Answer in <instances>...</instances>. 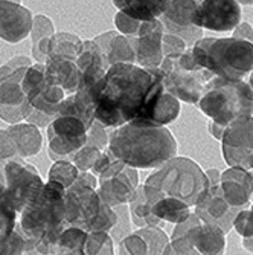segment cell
<instances>
[{"label": "cell", "instance_id": "6da1fadb", "mask_svg": "<svg viewBox=\"0 0 253 255\" xmlns=\"http://www.w3.org/2000/svg\"><path fill=\"white\" fill-rule=\"evenodd\" d=\"M153 80L150 69L133 63L111 64L93 89L95 120L107 128L131 123L141 113Z\"/></svg>", "mask_w": 253, "mask_h": 255}, {"label": "cell", "instance_id": "7a4b0ae2", "mask_svg": "<svg viewBox=\"0 0 253 255\" xmlns=\"http://www.w3.org/2000/svg\"><path fill=\"white\" fill-rule=\"evenodd\" d=\"M107 148L125 165L137 170L159 168L177 156V141L167 126L127 123L110 133Z\"/></svg>", "mask_w": 253, "mask_h": 255}, {"label": "cell", "instance_id": "3957f363", "mask_svg": "<svg viewBox=\"0 0 253 255\" xmlns=\"http://www.w3.org/2000/svg\"><path fill=\"white\" fill-rule=\"evenodd\" d=\"M209 187L206 173L195 160L174 156L148 176L144 185V196L150 206L162 197H175L192 208Z\"/></svg>", "mask_w": 253, "mask_h": 255}, {"label": "cell", "instance_id": "277c9868", "mask_svg": "<svg viewBox=\"0 0 253 255\" xmlns=\"http://www.w3.org/2000/svg\"><path fill=\"white\" fill-rule=\"evenodd\" d=\"M192 57L215 77L243 80L253 71V43L235 37H203L192 44Z\"/></svg>", "mask_w": 253, "mask_h": 255}, {"label": "cell", "instance_id": "5b68a950", "mask_svg": "<svg viewBox=\"0 0 253 255\" xmlns=\"http://www.w3.org/2000/svg\"><path fill=\"white\" fill-rule=\"evenodd\" d=\"M197 106L212 121L227 126L240 117L253 115V89L243 80L214 77L206 83Z\"/></svg>", "mask_w": 253, "mask_h": 255}, {"label": "cell", "instance_id": "8992f818", "mask_svg": "<svg viewBox=\"0 0 253 255\" xmlns=\"http://www.w3.org/2000/svg\"><path fill=\"white\" fill-rule=\"evenodd\" d=\"M2 167L5 174L3 197L20 214L26 206L38 199L44 182L38 170L20 156L2 160Z\"/></svg>", "mask_w": 253, "mask_h": 255}, {"label": "cell", "instance_id": "52a82bcc", "mask_svg": "<svg viewBox=\"0 0 253 255\" xmlns=\"http://www.w3.org/2000/svg\"><path fill=\"white\" fill-rule=\"evenodd\" d=\"M164 71V84L168 92L178 100L189 104H197L201 98L204 86L215 75L208 69H189L181 67L178 63V54L164 57L162 64L159 66Z\"/></svg>", "mask_w": 253, "mask_h": 255}, {"label": "cell", "instance_id": "ba28073f", "mask_svg": "<svg viewBox=\"0 0 253 255\" xmlns=\"http://www.w3.org/2000/svg\"><path fill=\"white\" fill-rule=\"evenodd\" d=\"M226 251V234L221 228L203 222L197 214L183 234L171 239L164 254H223Z\"/></svg>", "mask_w": 253, "mask_h": 255}, {"label": "cell", "instance_id": "9c48e42d", "mask_svg": "<svg viewBox=\"0 0 253 255\" xmlns=\"http://www.w3.org/2000/svg\"><path fill=\"white\" fill-rule=\"evenodd\" d=\"M153 86L141 113L131 121L137 126H157L164 127L175 121L180 115V101L167 90L164 84V71L160 67H151Z\"/></svg>", "mask_w": 253, "mask_h": 255}, {"label": "cell", "instance_id": "30bf717a", "mask_svg": "<svg viewBox=\"0 0 253 255\" xmlns=\"http://www.w3.org/2000/svg\"><path fill=\"white\" fill-rule=\"evenodd\" d=\"M221 151L229 167L253 170V115L240 117L226 126Z\"/></svg>", "mask_w": 253, "mask_h": 255}, {"label": "cell", "instance_id": "8fae6325", "mask_svg": "<svg viewBox=\"0 0 253 255\" xmlns=\"http://www.w3.org/2000/svg\"><path fill=\"white\" fill-rule=\"evenodd\" d=\"M48 128L49 156L52 160L71 159L87 142V126L77 117L57 115Z\"/></svg>", "mask_w": 253, "mask_h": 255}, {"label": "cell", "instance_id": "7c38bea8", "mask_svg": "<svg viewBox=\"0 0 253 255\" xmlns=\"http://www.w3.org/2000/svg\"><path fill=\"white\" fill-rule=\"evenodd\" d=\"M101 203L102 199L96 188L74 183L66 190L64 197V217L67 225L78 226L88 233L99 213Z\"/></svg>", "mask_w": 253, "mask_h": 255}, {"label": "cell", "instance_id": "4fadbf2b", "mask_svg": "<svg viewBox=\"0 0 253 255\" xmlns=\"http://www.w3.org/2000/svg\"><path fill=\"white\" fill-rule=\"evenodd\" d=\"M241 17L237 0H201L194 14V25L215 32H231L241 23Z\"/></svg>", "mask_w": 253, "mask_h": 255}, {"label": "cell", "instance_id": "5bb4252c", "mask_svg": "<svg viewBox=\"0 0 253 255\" xmlns=\"http://www.w3.org/2000/svg\"><path fill=\"white\" fill-rule=\"evenodd\" d=\"M28 67H21L0 80V120L17 124L26 120L31 110L26 94L21 89V78Z\"/></svg>", "mask_w": 253, "mask_h": 255}, {"label": "cell", "instance_id": "9a60e30c", "mask_svg": "<svg viewBox=\"0 0 253 255\" xmlns=\"http://www.w3.org/2000/svg\"><path fill=\"white\" fill-rule=\"evenodd\" d=\"M195 0H169L165 12L160 15L165 32L178 35L186 46H192L203 38V29L194 25V14L197 9Z\"/></svg>", "mask_w": 253, "mask_h": 255}, {"label": "cell", "instance_id": "2e32d148", "mask_svg": "<svg viewBox=\"0 0 253 255\" xmlns=\"http://www.w3.org/2000/svg\"><path fill=\"white\" fill-rule=\"evenodd\" d=\"M243 208L246 206H232L224 199L220 185H215V187H209L208 191L198 199L194 213L203 222L217 225L224 231V234H229V231L234 228V220L237 214Z\"/></svg>", "mask_w": 253, "mask_h": 255}, {"label": "cell", "instance_id": "e0dca14e", "mask_svg": "<svg viewBox=\"0 0 253 255\" xmlns=\"http://www.w3.org/2000/svg\"><path fill=\"white\" fill-rule=\"evenodd\" d=\"M164 34H165V28L160 18L147 20L141 23L139 34L134 37V54H136L137 66L151 69V67H159L162 64Z\"/></svg>", "mask_w": 253, "mask_h": 255}, {"label": "cell", "instance_id": "ac0fdd59", "mask_svg": "<svg viewBox=\"0 0 253 255\" xmlns=\"http://www.w3.org/2000/svg\"><path fill=\"white\" fill-rule=\"evenodd\" d=\"M34 15L18 0H0V38L6 43H20L29 37Z\"/></svg>", "mask_w": 253, "mask_h": 255}, {"label": "cell", "instance_id": "d6986e66", "mask_svg": "<svg viewBox=\"0 0 253 255\" xmlns=\"http://www.w3.org/2000/svg\"><path fill=\"white\" fill-rule=\"evenodd\" d=\"M220 187L232 206H247L253 197V174L250 170L231 167L221 173Z\"/></svg>", "mask_w": 253, "mask_h": 255}, {"label": "cell", "instance_id": "ffe728a7", "mask_svg": "<svg viewBox=\"0 0 253 255\" xmlns=\"http://www.w3.org/2000/svg\"><path fill=\"white\" fill-rule=\"evenodd\" d=\"M44 64H46V81L49 84L61 87L66 92V95L75 94L81 78V71L77 64V60L54 57V58H48V61Z\"/></svg>", "mask_w": 253, "mask_h": 255}, {"label": "cell", "instance_id": "44dd1931", "mask_svg": "<svg viewBox=\"0 0 253 255\" xmlns=\"http://www.w3.org/2000/svg\"><path fill=\"white\" fill-rule=\"evenodd\" d=\"M6 131L12 137L20 157L26 159L40 153L43 145V136L37 126L29 123H17L9 124V127H6Z\"/></svg>", "mask_w": 253, "mask_h": 255}, {"label": "cell", "instance_id": "7402d4cb", "mask_svg": "<svg viewBox=\"0 0 253 255\" xmlns=\"http://www.w3.org/2000/svg\"><path fill=\"white\" fill-rule=\"evenodd\" d=\"M96 190L102 202H105L111 208L130 203L136 196V187H133V183L122 171L114 177L101 179Z\"/></svg>", "mask_w": 253, "mask_h": 255}, {"label": "cell", "instance_id": "603a6c76", "mask_svg": "<svg viewBox=\"0 0 253 255\" xmlns=\"http://www.w3.org/2000/svg\"><path fill=\"white\" fill-rule=\"evenodd\" d=\"M168 3L169 0H113V5L121 12L141 21L160 18Z\"/></svg>", "mask_w": 253, "mask_h": 255}, {"label": "cell", "instance_id": "cb8c5ba5", "mask_svg": "<svg viewBox=\"0 0 253 255\" xmlns=\"http://www.w3.org/2000/svg\"><path fill=\"white\" fill-rule=\"evenodd\" d=\"M64 98H66V92L58 86L49 84L48 81L40 89L34 90L32 94L28 95V101L34 109L46 115H51V117H57L58 115L60 104Z\"/></svg>", "mask_w": 253, "mask_h": 255}, {"label": "cell", "instance_id": "d4e9b609", "mask_svg": "<svg viewBox=\"0 0 253 255\" xmlns=\"http://www.w3.org/2000/svg\"><path fill=\"white\" fill-rule=\"evenodd\" d=\"M87 231L78 226H66L51 248V254H67V255H81L84 254V245L87 239Z\"/></svg>", "mask_w": 253, "mask_h": 255}, {"label": "cell", "instance_id": "484cf974", "mask_svg": "<svg viewBox=\"0 0 253 255\" xmlns=\"http://www.w3.org/2000/svg\"><path fill=\"white\" fill-rule=\"evenodd\" d=\"M151 213L168 223H180L191 214V206L175 197H162L151 205Z\"/></svg>", "mask_w": 253, "mask_h": 255}, {"label": "cell", "instance_id": "4316f807", "mask_svg": "<svg viewBox=\"0 0 253 255\" xmlns=\"http://www.w3.org/2000/svg\"><path fill=\"white\" fill-rule=\"evenodd\" d=\"M83 49V40L80 35L72 32H57L51 37L48 58L54 57H64L77 60ZM48 61V60H46Z\"/></svg>", "mask_w": 253, "mask_h": 255}, {"label": "cell", "instance_id": "83f0119b", "mask_svg": "<svg viewBox=\"0 0 253 255\" xmlns=\"http://www.w3.org/2000/svg\"><path fill=\"white\" fill-rule=\"evenodd\" d=\"M134 37L136 35H124V34H118L116 37H113L107 49V61L110 66L116 63L136 64Z\"/></svg>", "mask_w": 253, "mask_h": 255}, {"label": "cell", "instance_id": "f1b7e54d", "mask_svg": "<svg viewBox=\"0 0 253 255\" xmlns=\"http://www.w3.org/2000/svg\"><path fill=\"white\" fill-rule=\"evenodd\" d=\"M58 115L77 117L87 126V128H90V126L93 124V121H95V110L91 107H88V106H85L83 101H80L75 94L66 95V98L60 104Z\"/></svg>", "mask_w": 253, "mask_h": 255}, {"label": "cell", "instance_id": "f546056e", "mask_svg": "<svg viewBox=\"0 0 253 255\" xmlns=\"http://www.w3.org/2000/svg\"><path fill=\"white\" fill-rule=\"evenodd\" d=\"M85 255H111L114 254V242L107 231H88L85 245Z\"/></svg>", "mask_w": 253, "mask_h": 255}, {"label": "cell", "instance_id": "4dcf8cb0", "mask_svg": "<svg viewBox=\"0 0 253 255\" xmlns=\"http://www.w3.org/2000/svg\"><path fill=\"white\" fill-rule=\"evenodd\" d=\"M80 173L81 171L77 168V165L71 159H60V160H55L51 165L49 173H48V179L57 180V182L63 183L66 188H69L77 182Z\"/></svg>", "mask_w": 253, "mask_h": 255}, {"label": "cell", "instance_id": "1f68e13d", "mask_svg": "<svg viewBox=\"0 0 253 255\" xmlns=\"http://www.w3.org/2000/svg\"><path fill=\"white\" fill-rule=\"evenodd\" d=\"M77 64L80 67V71H83V69H85L91 64H101L105 69L110 67L108 61H107V55L104 54V51L99 48L95 40L83 41V49L77 58Z\"/></svg>", "mask_w": 253, "mask_h": 255}, {"label": "cell", "instance_id": "d6a6232c", "mask_svg": "<svg viewBox=\"0 0 253 255\" xmlns=\"http://www.w3.org/2000/svg\"><path fill=\"white\" fill-rule=\"evenodd\" d=\"M144 242L147 243L148 254H164L165 248L171 242L169 237L165 234V231H162L159 226H144L139 228L137 231Z\"/></svg>", "mask_w": 253, "mask_h": 255}, {"label": "cell", "instance_id": "836d02e7", "mask_svg": "<svg viewBox=\"0 0 253 255\" xmlns=\"http://www.w3.org/2000/svg\"><path fill=\"white\" fill-rule=\"evenodd\" d=\"M15 208L2 196L0 197V242H3L15 229L18 220Z\"/></svg>", "mask_w": 253, "mask_h": 255}, {"label": "cell", "instance_id": "e575fe53", "mask_svg": "<svg viewBox=\"0 0 253 255\" xmlns=\"http://www.w3.org/2000/svg\"><path fill=\"white\" fill-rule=\"evenodd\" d=\"M28 236L23 233V229L17 223L15 229L3 240L0 242V255L8 254V255H17V254H25Z\"/></svg>", "mask_w": 253, "mask_h": 255}, {"label": "cell", "instance_id": "d590c367", "mask_svg": "<svg viewBox=\"0 0 253 255\" xmlns=\"http://www.w3.org/2000/svg\"><path fill=\"white\" fill-rule=\"evenodd\" d=\"M55 34V28H54V23L49 17H46L43 14L34 15V21H32V29L29 37L32 38V48L46 40V38H51Z\"/></svg>", "mask_w": 253, "mask_h": 255}, {"label": "cell", "instance_id": "8d00e7d4", "mask_svg": "<svg viewBox=\"0 0 253 255\" xmlns=\"http://www.w3.org/2000/svg\"><path fill=\"white\" fill-rule=\"evenodd\" d=\"M102 150L93 145H83L78 151L74 153L72 162L77 165L80 171H90L91 167L95 165L96 159L101 156Z\"/></svg>", "mask_w": 253, "mask_h": 255}, {"label": "cell", "instance_id": "74e56055", "mask_svg": "<svg viewBox=\"0 0 253 255\" xmlns=\"http://www.w3.org/2000/svg\"><path fill=\"white\" fill-rule=\"evenodd\" d=\"M118 222V214L114 211V208H111L110 205H107L105 202L101 203V208H99V213L91 225L90 231H107L110 233L111 228L116 225Z\"/></svg>", "mask_w": 253, "mask_h": 255}, {"label": "cell", "instance_id": "f35d334b", "mask_svg": "<svg viewBox=\"0 0 253 255\" xmlns=\"http://www.w3.org/2000/svg\"><path fill=\"white\" fill-rule=\"evenodd\" d=\"M114 211L118 214V222L111 228V237H114V240H122L125 236L130 234V206L128 203H124V205H118L114 206Z\"/></svg>", "mask_w": 253, "mask_h": 255}, {"label": "cell", "instance_id": "ab89813d", "mask_svg": "<svg viewBox=\"0 0 253 255\" xmlns=\"http://www.w3.org/2000/svg\"><path fill=\"white\" fill-rule=\"evenodd\" d=\"M105 128L107 127H104L98 120H95L93 124L87 130L85 145H93V147H98L99 150H105L108 147V136H110V133H107Z\"/></svg>", "mask_w": 253, "mask_h": 255}, {"label": "cell", "instance_id": "60d3db41", "mask_svg": "<svg viewBox=\"0 0 253 255\" xmlns=\"http://www.w3.org/2000/svg\"><path fill=\"white\" fill-rule=\"evenodd\" d=\"M119 254H148V248L139 234L130 233L119 242Z\"/></svg>", "mask_w": 253, "mask_h": 255}, {"label": "cell", "instance_id": "b9f144b4", "mask_svg": "<svg viewBox=\"0 0 253 255\" xmlns=\"http://www.w3.org/2000/svg\"><path fill=\"white\" fill-rule=\"evenodd\" d=\"M141 20H136L124 12H118L114 15V25H116L118 31L122 32L124 35H137L141 29Z\"/></svg>", "mask_w": 253, "mask_h": 255}, {"label": "cell", "instance_id": "7bdbcfd3", "mask_svg": "<svg viewBox=\"0 0 253 255\" xmlns=\"http://www.w3.org/2000/svg\"><path fill=\"white\" fill-rule=\"evenodd\" d=\"M234 228L237 233L244 239V237H252L253 236V213L247 210V206L237 214L234 220Z\"/></svg>", "mask_w": 253, "mask_h": 255}, {"label": "cell", "instance_id": "ee69618b", "mask_svg": "<svg viewBox=\"0 0 253 255\" xmlns=\"http://www.w3.org/2000/svg\"><path fill=\"white\" fill-rule=\"evenodd\" d=\"M186 43L185 40H181L178 35L165 32L162 37V51H164V57L171 55V54H181L186 51Z\"/></svg>", "mask_w": 253, "mask_h": 255}, {"label": "cell", "instance_id": "f6af8a7d", "mask_svg": "<svg viewBox=\"0 0 253 255\" xmlns=\"http://www.w3.org/2000/svg\"><path fill=\"white\" fill-rule=\"evenodd\" d=\"M32 64H34L32 58H29V57H26V55L14 57V58H11L8 63H5L3 66H0V80L5 78V77H8V75H11L12 72L18 71V69H21V67H29V66H32Z\"/></svg>", "mask_w": 253, "mask_h": 255}, {"label": "cell", "instance_id": "bcb514c9", "mask_svg": "<svg viewBox=\"0 0 253 255\" xmlns=\"http://www.w3.org/2000/svg\"><path fill=\"white\" fill-rule=\"evenodd\" d=\"M18 156L17 148L14 145L12 137L6 131V128H0V162L8 160Z\"/></svg>", "mask_w": 253, "mask_h": 255}, {"label": "cell", "instance_id": "7dc6e473", "mask_svg": "<svg viewBox=\"0 0 253 255\" xmlns=\"http://www.w3.org/2000/svg\"><path fill=\"white\" fill-rule=\"evenodd\" d=\"M54 118L55 117H51V115H46V113H43V112H40V110H37V109H34L32 106H31V110H29V113H28V117H26V123H29V124H34V126H37L38 128H44V127H48L52 121H54Z\"/></svg>", "mask_w": 253, "mask_h": 255}, {"label": "cell", "instance_id": "c3c4849f", "mask_svg": "<svg viewBox=\"0 0 253 255\" xmlns=\"http://www.w3.org/2000/svg\"><path fill=\"white\" fill-rule=\"evenodd\" d=\"M114 160V156L110 153V150L108 148H105V150H102V153H101V156L96 159V162H95V165L91 167V173H93L95 176H101L107 168H108V165L111 164V162Z\"/></svg>", "mask_w": 253, "mask_h": 255}, {"label": "cell", "instance_id": "681fc988", "mask_svg": "<svg viewBox=\"0 0 253 255\" xmlns=\"http://www.w3.org/2000/svg\"><path fill=\"white\" fill-rule=\"evenodd\" d=\"M232 32H234V35H232V37L253 43V26H252V25H249V23L241 21L240 25H238Z\"/></svg>", "mask_w": 253, "mask_h": 255}, {"label": "cell", "instance_id": "f907efd6", "mask_svg": "<svg viewBox=\"0 0 253 255\" xmlns=\"http://www.w3.org/2000/svg\"><path fill=\"white\" fill-rule=\"evenodd\" d=\"M75 183L87 185V187H91V188H98V177L91 171H81Z\"/></svg>", "mask_w": 253, "mask_h": 255}, {"label": "cell", "instance_id": "816d5d0a", "mask_svg": "<svg viewBox=\"0 0 253 255\" xmlns=\"http://www.w3.org/2000/svg\"><path fill=\"white\" fill-rule=\"evenodd\" d=\"M116 35H118V32H116V31H108V32H104V34H101V35H96L93 40L98 43V46H99V48L104 51V54L107 55L108 44H110V41L113 40V37H116Z\"/></svg>", "mask_w": 253, "mask_h": 255}, {"label": "cell", "instance_id": "f5cc1de1", "mask_svg": "<svg viewBox=\"0 0 253 255\" xmlns=\"http://www.w3.org/2000/svg\"><path fill=\"white\" fill-rule=\"evenodd\" d=\"M122 173L128 177V180L133 183V187H139V173H137V168L134 167H130V165H125L122 168Z\"/></svg>", "mask_w": 253, "mask_h": 255}, {"label": "cell", "instance_id": "db71d44e", "mask_svg": "<svg viewBox=\"0 0 253 255\" xmlns=\"http://www.w3.org/2000/svg\"><path fill=\"white\" fill-rule=\"evenodd\" d=\"M208 128H209V133L215 137V139H218V141H221V136H223V133H224V128H226V126H223V124H218V123H215V121H209V124H208Z\"/></svg>", "mask_w": 253, "mask_h": 255}, {"label": "cell", "instance_id": "11a10c76", "mask_svg": "<svg viewBox=\"0 0 253 255\" xmlns=\"http://www.w3.org/2000/svg\"><path fill=\"white\" fill-rule=\"evenodd\" d=\"M206 173V177H208L209 180V185L211 187H215V185H220V179H221V173L215 168H211L208 171H204Z\"/></svg>", "mask_w": 253, "mask_h": 255}, {"label": "cell", "instance_id": "9f6ffc18", "mask_svg": "<svg viewBox=\"0 0 253 255\" xmlns=\"http://www.w3.org/2000/svg\"><path fill=\"white\" fill-rule=\"evenodd\" d=\"M243 246H244L246 251L253 252V236L252 237H244L243 239Z\"/></svg>", "mask_w": 253, "mask_h": 255}, {"label": "cell", "instance_id": "6f0895ef", "mask_svg": "<svg viewBox=\"0 0 253 255\" xmlns=\"http://www.w3.org/2000/svg\"><path fill=\"white\" fill-rule=\"evenodd\" d=\"M0 185L5 187V174H3V167H2V162H0Z\"/></svg>", "mask_w": 253, "mask_h": 255}, {"label": "cell", "instance_id": "680465c9", "mask_svg": "<svg viewBox=\"0 0 253 255\" xmlns=\"http://www.w3.org/2000/svg\"><path fill=\"white\" fill-rule=\"evenodd\" d=\"M240 5H253V0H237Z\"/></svg>", "mask_w": 253, "mask_h": 255}, {"label": "cell", "instance_id": "91938a15", "mask_svg": "<svg viewBox=\"0 0 253 255\" xmlns=\"http://www.w3.org/2000/svg\"><path fill=\"white\" fill-rule=\"evenodd\" d=\"M249 84H250V87L253 89V71H252V75L249 77Z\"/></svg>", "mask_w": 253, "mask_h": 255}, {"label": "cell", "instance_id": "94428289", "mask_svg": "<svg viewBox=\"0 0 253 255\" xmlns=\"http://www.w3.org/2000/svg\"><path fill=\"white\" fill-rule=\"evenodd\" d=\"M3 190H5V187H3V185H0V197L3 196Z\"/></svg>", "mask_w": 253, "mask_h": 255}, {"label": "cell", "instance_id": "6125c7cd", "mask_svg": "<svg viewBox=\"0 0 253 255\" xmlns=\"http://www.w3.org/2000/svg\"><path fill=\"white\" fill-rule=\"evenodd\" d=\"M250 211H252V213H253V205H252V208H250Z\"/></svg>", "mask_w": 253, "mask_h": 255}, {"label": "cell", "instance_id": "be15d7a7", "mask_svg": "<svg viewBox=\"0 0 253 255\" xmlns=\"http://www.w3.org/2000/svg\"><path fill=\"white\" fill-rule=\"evenodd\" d=\"M195 2H197V3H200V2H201V0H195Z\"/></svg>", "mask_w": 253, "mask_h": 255}]
</instances>
